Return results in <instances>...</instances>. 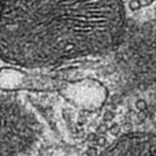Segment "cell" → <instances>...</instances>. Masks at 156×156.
Instances as JSON below:
<instances>
[{"instance_id":"cell-5","label":"cell","mask_w":156,"mask_h":156,"mask_svg":"<svg viewBox=\"0 0 156 156\" xmlns=\"http://www.w3.org/2000/svg\"><path fill=\"white\" fill-rule=\"evenodd\" d=\"M106 132H108V124L106 122H102L101 124H99V127L96 128V133L99 135H104Z\"/></svg>"},{"instance_id":"cell-1","label":"cell","mask_w":156,"mask_h":156,"mask_svg":"<svg viewBox=\"0 0 156 156\" xmlns=\"http://www.w3.org/2000/svg\"><path fill=\"white\" fill-rule=\"evenodd\" d=\"M126 32L122 0H1L0 58L45 68L104 55Z\"/></svg>"},{"instance_id":"cell-2","label":"cell","mask_w":156,"mask_h":156,"mask_svg":"<svg viewBox=\"0 0 156 156\" xmlns=\"http://www.w3.org/2000/svg\"><path fill=\"white\" fill-rule=\"evenodd\" d=\"M41 123L30 107L10 95H0V156H22L39 140Z\"/></svg>"},{"instance_id":"cell-9","label":"cell","mask_w":156,"mask_h":156,"mask_svg":"<svg viewBox=\"0 0 156 156\" xmlns=\"http://www.w3.org/2000/svg\"><path fill=\"white\" fill-rule=\"evenodd\" d=\"M135 106H136V108H138L139 111H144V110L146 108V101H144L143 99H139V100H136Z\"/></svg>"},{"instance_id":"cell-4","label":"cell","mask_w":156,"mask_h":156,"mask_svg":"<svg viewBox=\"0 0 156 156\" xmlns=\"http://www.w3.org/2000/svg\"><path fill=\"white\" fill-rule=\"evenodd\" d=\"M108 133L113 136H119V133H121V127L118 123H112L110 127H108Z\"/></svg>"},{"instance_id":"cell-8","label":"cell","mask_w":156,"mask_h":156,"mask_svg":"<svg viewBox=\"0 0 156 156\" xmlns=\"http://www.w3.org/2000/svg\"><path fill=\"white\" fill-rule=\"evenodd\" d=\"M128 6H129L130 10H138L141 6V1L140 0H130Z\"/></svg>"},{"instance_id":"cell-6","label":"cell","mask_w":156,"mask_h":156,"mask_svg":"<svg viewBox=\"0 0 156 156\" xmlns=\"http://www.w3.org/2000/svg\"><path fill=\"white\" fill-rule=\"evenodd\" d=\"M95 143L98 144V146H100V147H105V146H107V139L105 138V136H102V135H98V139L95 140Z\"/></svg>"},{"instance_id":"cell-3","label":"cell","mask_w":156,"mask_h":156,"mask_svg":"<svg viewBox=\"0 0 156 156\" xmlns=\"http://www.w3.org/2000/svg\"><path fill=\"white\" fill-rule=\"evenodd\" d=\"M98 156H156V133H123L105 146Z\"/></svg>"},{"instance_id":"cell-7","label":"cell","mask_w":156,"mask_h":156,"mask_svg":"<svg viewBox=\"0 0 156 156\" xmlns=\"http://www.w3.org/2000/svg\"><path fill=\"white\" fill-rule=\"evenodd\" d=\"M113 118H115V113H113L111 110H107V111L104 113V122L108 123V122H111Z\"/></svg>"},{"instance_id":"cell-10","label":"cell","mask_w":156,"mask_h":156,"mask_svg":"<svg viewBox=\"0 0 156 156\" xmlns=\"http://www.w3.org/2000/svg\"><path fill=\"white\" fill-rule=\"evenodd\" d=\"M0 1H1V0H0Z\"/></svg>"}]
</instances>
